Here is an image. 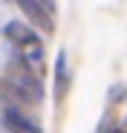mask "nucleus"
Wrapping results in <instances>:
<instances>
[{"mask_svg": "<svg viewBox=\"0 0 127 133\" xmlns=\"http://www.w3.org/2000/svg\"><path fill=\"white\" fill-rule=\"evenodd\" d=\"M0 124L6 127V133H44L38 113L23 110L17 104H9V101L0 104Z\"/></svg>", "mask_w": 127, "mask_h": 133, "instance_id": "nucleus-2", "label": "nucleus"}, {"mask_svg": "<svg viewBox=\"0 0 127 133\" xmlns=\"http://www.w3.org/2000/svg\"><path fill=\"white\" fill-rule=\"evenodd\" d=\"M38 3H40V6H44V9H49V12L55 15V0H38Z\"/></svg>", "mask_w": 127, "mask_h": 133, "instance_id": "nucleus-6", "label": "nucleus"}, {"mask_svg": "<svg viewBox=\"0 0 127 133\" xmlns=\"http://www.w3.org/2000/svg\"><path fill=\"white\" fill-rule=\"evenodd\" d=\"M72 87V70H69V55L67 52H58L55 55V64H52V93H55V101L64 104V98H67Z\"/></svg>", "mask_w": 127, "mask_h": 133, "instance_id": "nucleus-4", "label": "nucleus"}, {"mask_svg": "<svg viewBox=\"0 0 127 133\" xmlns=\"http://www.w3.org/2000/svg\"><path fill=\"white\" fill-rule=\"evenodd\" d=\"M0 35L15 52H44V35L35 32L26 20H6L0 26Z\"/></svg>", "mask_w": 127, "mask_h": 133, "instance_id": "nucleus-1", "label": "nucleus"}, {"mask_svg": "<svg viewBox=\"0 0 127 133\" xmlns=\"http://www.w3.org/2000/svg\"><path fill=\"white\" fill-rule=\"evenodd\" d=\"M12 3L20 9V15H23V20L40 35H52L55 32V15L49 9H44L38 3V0H12Z\"/></svg>", "mask_w": 127, "mask_h": 133, "instance_id": "nucleus-3", "label": "nucleus"}, {"mask_svg": "<svg viewBox=\"0 0 127 133\" xmlns=\"http://www.w3.org/2000/svg\"><path fill=\"white\" fill-rule=\"evenodd\" d=\"M118 98H124V84H116L113 90H110V104H116Z\"/></svg>", "mask_w": 127, "mask_h": 133, "instance_id": "nucleus-5", "label": "nucleus"}, {"mask_svg": "<svg viewBox=\"0 0 127 133\" xmlns=\"http://www.w3.org/2000/svg\"><path fill=\"white\" fill-rule=\"evenodd\" d=\"M107 133H127V130H124V127H110Z\"/></svg>", "mask_w": 127, "mask_h": 133, "instance_id": "nucleus-7", "label": "nucleus"}]
</instances>
